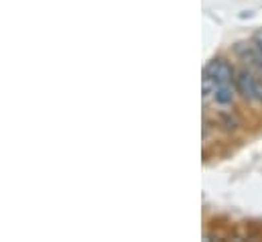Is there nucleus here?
<instances>
[{"mask_svg": "<svg viewBox=\"0 0 262 242\" xmlns=\"http://www.w3.org/2000/svg\"><path fill=\"white\" fill-rule=\"evenodd\" d=\"M236 84V69L224 57H213L203 67V94L209 96L215 86Z\"/></svg>", "mask_w": 262, "mask_h": 242, "instance_id": "f257e3e1", "label": "nucleus"}, {"mask_svg": "<svg viewBox=\"0 0 262 242\" xmlns=\"http://www.w3.org/2000/svg\"><path fill=\"white\" fill-rule=\"evenodd\" d=\"M262 75H258L256 71L244 67V69H238L236 71V90L238 94L256 104V106H262Z\"/></svg>", "mask_w": 262, "mask_h": 242, "instance_id": "f03ea898", "label": "nucleus"}, {"mask_svg": "<svg viewBox=\"0 0 262 242\" xmlns=\"http://www.w3.org/2000/svg\"><path fill=\"white\" fill-rule=\"evenodd\" d=\"M234 53L238 55V59L242 61L248 69L256 71L258 75H262V53L258 51V47L254 45V41H240L234 45Z\"/></svg>", "mask_w": 262, "mask_h": 242, "instance_id": "7ed1b4c3", "label": "nucleus"}, {"mask_svg": "<svg viewBox=\"0 0 262 242\" xmlns=\"http://www.w3.org/2000/svg\"><path fill=\"white\" fill-rule=\"evenodd\" d=\"M252 41H254V45L258 47V51L262 53V31H258V33L252 37Z\"/></svg>", "mask_w": 262, "mask_h": 242, "instance_id": "20e7f679", "label": "nucleus"}]
</instances>
